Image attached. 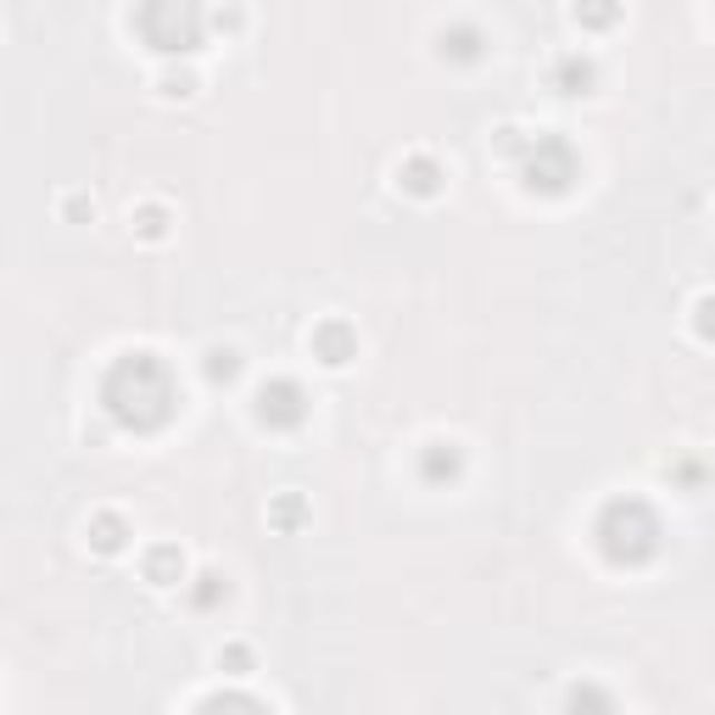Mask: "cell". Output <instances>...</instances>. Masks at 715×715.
<instances>
[{"instance_id": "6da1fadb", "label": "cell", "mask_w": 715, "mask_h": 715, "mask_svg": "<svg viewBox=\"0 0 715 715\" xmlns=\"http://www.w3.org/2000/svg\"><path fill=\"white\" fill-rule=\"evenodd\" d=\"M101 409L124 425V431H163L179 409V381L157 352H124L101 381Z\"/></svg>"}, {"instance_id": "7a4b0ae2", "label": "cell", "mask_w": 715, "mask_h": 715, "mask_svg": "<svg viewBox=\"0 0 715 715\" xmlns=\"http://www.w3.org/2000/svg\"><path fill=\"white\" fill-rule=\"evenodd\" d=\"M592 537H598V548H604V559L609 565H648L654 554H659V520H654V509L643 503V498H615V503H604V515H598V526H592Z\"/></svg>"}, {"instance_id": "3957f363", "label": "cell", "mask_w": 715, "mask_h": 715, "mask_svg": "<svg viewBox=\"0 0 715 715\" xmlns=\"http://www.w3.org/2000/svg\"><path fill=\"white\" fill-rule=\"evenodd\" d=\"M135 29L151 51L163 57H190L202 51L207 18H202V0H140L135 7Z\"/></svg>"}, {"instance_id": "277c9868", "label": "cell", "mask_w": 715, "mask_h": 715, "mask_svg": "<svg viewBox=\"0 0 715 715\" xmlns=\"http://www.w3.org/2000/svg\"><path fill=\"white\" fill-rule=\"evenodd\" d=\"M576 174H581V163H576V151H570L565 135H531L520 146V179H526V190L565 196L576 185Z\"/></svg>"}, {"instance_id": "5b68a950", "label": "cell", "mask_w": 715, "mask_h": 715, "mask_svg": "<svg viewBox=\"0 0 715 715\" xmlns=\"http://www.w3.org/2000/svg\"><path fill=\"white\" fill-rule=\"evenodd\" d=\"M307 420V392L296 386V381H263V392H257V425H268V431H296Z\"/></svg>"}, {"instance_id": "8992f818", "label": "cell", "mask_w": 715, "mask_h": 715, "mask_svg": "<svg viewBox=\"0 0 715 715\" xmlns=\"http://www.w3.org/2000/svg\"><path fill=\"white\" fill-rule=\"evenodd\" d=\"M313 358H319V364H330V370L352 364V358H358V335H352V324H346V319H324V324H313Z\"/></svg>"}, {"instance_id": "52a82bcc", "label": "cell", "mask_w": 715, "mask_h": 715, "mask_svg": "<svg viewBox=\"0 0 715 715\" xmlns=\"http://www.w3.org/2000/svg\"><path fill=\"white\" fill-rule=\"evenodd\" d=\"M442 163L437 157H409L403 168H398V185L409 190V196H420V202H431V196H442Z\"/></svg>"}, {"instance_id": "ba28073f", "label": "cell", "mask_w": 715, "mask_h": 715, "mask_svg": "<svg viewBox=\"0 0 715 715\" xmlns=\"http://www.w3.org/2000/svg\"><path fill=\"white\" fill-rule=\"evenodd\" d=\"M592 79H598V68H592L581 51H570V57L554 62V90H559V96H587Z\"/></svg>"}, {"instance_id": "9c48e42d", "label": "cell", "mask_w": 715, "mask_h": 715, "mask_svg": "<svg viewBox=\"0 0 715 715\" xmlns=\"http://www.w3.org/2000/svg\"><path fill=\"white\" fill-rule=\"evenodd\" d=\"M140 570H146L151 587H174V581L185 576V554H179L174 542H157V548H146V565H140Z\"/></svg>"}, {"instance_id": "30bf717a", "label": "cell", "mask_w": 715, "mask_h": 715, "mask_svg": "<svg viewBox=\"0 0 715 715\" xmlns=\"http://www.w3.org/2000/svg\"><path fill=\"white\" fill-rule=\"evenodd\" d=\"M459 470H464V459H459V448H453V442H431V448H425V459H420V476H425L431 487L459 481Z\"/></svg>"}, {"instance_id": "8fae6325", "label": "cell", "mask_w": 715, "mask_h": 715, "mask_svg": "<svg viewBox=\"0 0 715 715\" xmlns=\"http://www.w3.org/2000/svg\"><path fill=\"white\" fill-rule=\"evenodd\" d=\"M85 537H90L96 554H124V548H129V520H124V515H96Z\"/></svg>"}, {"instance_id": "7c38bea8", "label": "cell", "mask_w": 715, "mask_h": 715, "mask_svg": "<svg viewBox=\"0 0 715 715\" xmlns=\"http://www.w3.org/2000/svg\"><path fill=\"white\" fill-rule=\"evenodd\" d=\"M481 51H487V35H481V29H470V23L442 29V57H453V62H481Z\"/></svg>"}, {"instance_id": "4fadbf2b", "label": "cell", "mask_w": 715, "mask_h": 715, "mask_svg": "<svg viewBox=\"0 0 715 715\" xmlns=\"http://www.w3.org/2000/svg\"><path fill=\"white\" fill-rule=\"evenodd\" d=\"M576 23L581 29H592V35H604V29H615L620 23V0H576Z\"/></svg>"}, {"instance_id": "5bb4252c", "label": "cell", "mask_w": 715, "mask_h": 715, "mask_svg": "<svg viewBox=\"0 0 715 715\" xmlns=\"http://www.w3.org/2000/svg\"><path fill=\"white\" fill-rule=\"evenodd\" d=\"M307 520V503H302V492H280L274 503H268V526H280V531H296Z\"/></svg>"}, {"instance_id": "9a60e30c", "label": "cell", "mask_w": 715, "mask_h": 715, "mask_svg": "<svg viewBox=\"0 0 715 715\" xmlns=\"http://www.w3.org/2000/svg\"><path fill=\"white\" fill-rule=\"evenodd\" d=\"M235 375H241V352H235V346H213V352H207V381H213V386H229Z\"/></svg>"}, {"instance_id": "2e32d148", "label": "cell", "mask_w": 715, "mask_h": 715, "mask_svg": "<svg viewBox=\"0 0 715 715\" xmlns=\"http://www.w3.org/2000/svg\"><path fill=\"white\" fill-rule=\"evenodd\" d=\"M135 235H140V241H163V235H168V207L146 202V207L135 213Z\"/></svg>"}, {"instance_id": "e0dca14e", "label": "cell", "mask_w": 715, "mask_h": 715, "mask_svg": "<svg viewBox=\"0 0 715 715\" xmlns=\"http://www.w3.org/2000/svg\"><path fill=\"white\" fill-rule=\"evenodd\" d=\"M693 330H698V341H715V291H704L693 302Z\"/></svg>"}, {"instance_id": "ac0fdd59", "label": "cell", "mask_w": 715, "mask_h": 715, "mask_svg": "<svg viewBox=\"0 0 715 715\" xmlns=\"http://www.w3.org/2000/svg\"><path fill=\"white\" fill-rule=\"evenodd\" d=\"M190 598H196V609H213V604L224 598V576H213V570L196 576V592H190Z\"/></svg>"}, {"instance_id": "d6986e66", "label": "cell", "mask_w": 715, "mask_h": 715, "mask_svg": "<svg viewBox=\"0 0 715 715\" xmlns=\"http://www.w3.org/2000/svg\"><path fill=\"white\" fill-rule=\"evenodd\" d=\"M218 665H224L229 676H246V670H252V648H241V643H229V648L218 654Z\"/></svg>"}, {"instance_id": "ffe728a7", "label": "cell", "mask_w": 715, "mask_h": 715, "mask_svg": "<svg viewBox=\"0 0 715 715\" xmlns=\"http://www.w3.org/2000/svg\"><path fill=\"white\" fill-rule=\"evenodd\" d=\"M163 96H179V101H185V96H196V79H190V74H168V79H163Z\"/></svg>"}, {"instance_id": "44dd1931", "label": "cell", "mask_w": 715, "mask_h": 715, "mask_svg": "<svg viewBox=\"0 0 715 715\" xmlns=\"http://www.w3.org/2000/svg\"><path fill=\"white\" fill-rule=\"evenodd\" d=\"M570 704L581 709V704H598V709H609V693H598V687H576L570 693Z\"/></svg>"}, {"instance_id": "7402d4cb", "label": "cell", "mask_w": 715, "mask_h": 715, "mask_svg": "<svg viewBox=\"0 0 715 715\" xmlns=\"http://www.w3.org/2000/svg\"><path fill=\"white\" fill-rule=\"evenodd\" d=\"M62 207H68V218H90V213H96V207H90V202H85V196H68V202H62Z\"/></svg>"}]
</instances>
